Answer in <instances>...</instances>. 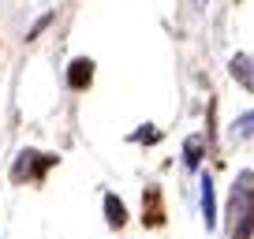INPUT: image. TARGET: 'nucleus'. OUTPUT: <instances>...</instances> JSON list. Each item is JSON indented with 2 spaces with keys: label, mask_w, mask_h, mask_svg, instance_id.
Listing matches in <instances>:
<instances>
[{
  "label": "nucleus",
  "mask_w": 254,
  "mask_h": 239,
  "mask_svg": "<svg viewBox=\"0 0 254 239\" xmlns=\"http://www.w3.org/2000/svg\"><path fill=\"white\" fill-rule=\"evenodd\" d=\"M56 161H60V157H53V153L23 150V153H19V161L11 165V179H15V183H23V179H41V176H45Z\"/></svg>",
  "instance_id": "1"
},
{
  "label": "nucleus",
  "mask_w": 254,
  "mask_h": 239,
  "mask_svg": "<svg viewBox=\"0 0 254 239\" xmlns=\"http://www.w3.org/2000/svg\"><path fill=\"white\" fill-rule=\"evenodd\" d=\"M251 206H254V172H239L236 187H232V198H228V224H236Z\"/></svg>",
  "instance_id": "2"
},
{
  "label": "nucleus",
  "mask_w": 254,
  "mask_h": 239,
  "mask_svg": "<svg viewBox=\"0 0 254 239\" xmlns=\"http://www.w3.org/2000/svg\"><path fill=\"white\" fill-rule=\"evenodd\" d=\"M94 82V60L90 56H75L71 64H67V86L71 90H90Z\"/></svg>",
  "instance_id": "3"
},
{
  "label": "nucleus",
  "mask_w": 254,
  "mask_h": 239,
  "mask_svg": "<svg viewBox=\"0 0 254 239\" xmlns=\"http://www.w3.org/2000/svg\"><path fill=\"white\" fill-rule=\"evenodd\" d=\"M142 224H146V228L165 224V206H161V191H157V187H146V191H142Z\"/></svg>",
  "instance_id": "4"
},
{
  "label": "nucleus",
  "mask_w": 254,
  "mask_h": 239,
  "mask_svg": "<svg viewBox=\"0 0 254 239\" xmlns=\"http://www.w3.org/2000/svg\"><path fill=\"white\" fill-rule=\"evenodd\" d=\"M228 71H232V79H236L243 90L254 94V56L251 53H236V56H232V64H228Z\"/></svg>",
  "instance_id": "5"
},
{
  "label": "nucleus",
  "mask_w": 254,
  "mask_h": 239,
  "mask_svg": "<svg viewBox=\"0 0 254 239\" xmlns=\"http://www.w3.org/2000/svg\"><path fill=\"white\" fill-rule=\"evenodd\" d=\"M101 202H105V217H109V228H116V232H120V228L127 224V209H124V202H120L112 191H105V194H101Z\"/></svg>",
  "instance_id": "6"
},
{
  "label": "nucleus",
  "mask_w": 254,
  "mask_h": 239,
  "mask_svg": "<svg viewBox=\"0 0 254 239\" xmlns=\"http://www.w3.org/2000/svg\"><path fill=\"white\" fill-rule=\"evenodd\" d=\"M202 213H206V228H217V198L209 176H202Z\"/></svg>",
  "instance_id": "7"
},
{
  "label": "nucleus",
  "mask_w": 254,
  "mask_h": 239,
  "mask_svg": "<svg viewBox=\"0 0 254 239\" xmlns=\"http://www.w3.org/2000/svg\"><path fill=\"white\" fill-rule=\"evenodd\" d=\"M198 161H202V138L194 135V138L183 142V165H187V168H198Z\"/></svg>",
  "instance_id": "8"
},
{
  "label": "nucleus",
  "mask_w": 254,
  "mask_h": 239,
  "mask_svg": "<svg viewBox=\"0 0 254 239\" xmlns=\"http://www.w3.org/2000/svg\"><path fill=\"white\" fill-rule=\"evenodd\" d=\"M251 232H254V206L232 224V239H251Z\"/></svg>",
  "instance_id": "9"
},
{
  "label": "nucleus",
  "mask_w": 254,
  "mask_h": 239,
  "mask_svg": "<svg viewBox=\"0 0 254 239\" xmlns=\"http://www.w3.org/2000/svg\"><path fill=\"white\" fill-rule=\"evenodd\" d=\"M232 131H236L239 138H251V135H254V112H247V116H239L236 123H232Z\"/></svg>",
  "instance_id": "10"
},
{
  "label": "nucleus",
  "mask_w": 254,
  "mask_h": 239,
  "mask_svg": "<svg viewBox=\"0 0 254 239\" xmlns=\"http://www.w3.org/2000/svg\"><path fill=\"white\" fill-rule=\"evenodd\" d=\"M131 138L150 146V142H157V127H153V123H146V127H138V135H131Z\"/></svg>",
  "instance_id": "11"
},
{
  "label": "nucleus",
  "mask_w": 254,
  "mask_h": 239,
  "mask_svg": "<svg viewBox=\"0 0 254 239\" xmlns=\"http://www.w3.org/2000/svg\"><path fill=\"white\" fill-rule=\"evenodd\" d=\"M49 23H53V11H49V15H41V19H38V23H34V26H30V34H26V41H34V38H38V34H41V30H45V26H49Z\"/></svg>",
  "instance_id": "12"
},
{
  "label": "nucleus",
  "mask_w": 254,
  "mask_h": 239,
  "mask_svg": "<svg viewBox=\"0 0 254 239\" xmlns=\"http://www.w3.org/2000/svg\"><path fill=\"white\" fill-rule=\"evenodd\" d=\"M194 4H206V0H194Z\"/></svg>",
  "instance_id": "13"
}]
</instances>
